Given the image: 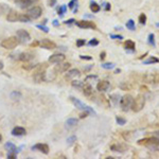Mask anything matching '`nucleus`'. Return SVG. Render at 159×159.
Here are the masks:
<instances>
[{"instance_id": "obj_1", "label": "nucleus", "mask_w": 159, "mask_h": 159, "mask_svg": "<svg viewBox=\"0 0 159 159\" xmlns=\"http://www.w3.org/2000/svg\"><path fill=\"white\" fill-rule=\"evenodd\" d=\"M47 64H41V65L36 66V70L34 71V74H33V80L36 82V83H41V82H45L47 78H46V69H47Z\"/></svg>"}, {"instance_id": "obj_2", "label": "nucleus", "mask_w": 159, "mask_h": 159, "mask_svg": "<svg viewBox=\"0 0 159 159\" xmlns=\"http://www.w3.org/2000/svg\"><path fill=\"white\" fill-rule=\"evenodd\" d=\"M139 145H144V147H147L151 150H159V139L156 137H151V138H144L140 139L138 141Z\"/></svg>"}, {"instance_id": "obj_3", "label": "nucleus", "mask_w": 159, "mask_h": 159, "mask_svg": "<svg viewBox=\"0 0 159 159\" xmlns=\"http://www.w3.org/2000/svg\"><path fill=\"white\" fill-rule=\"evenodd\" d=\"M144 104H145V100H144V97L142 94H138L136 97V99L133 100V103H131V109L135 113H138L144 107Z\"/></svg>"}, {"instance_id": "obj_4", "label": "nucleus", "mask_w": 159, "mask_h": 159, "mask_svg": "<svg viewBox=\"0 0 159 159\" xmlns=\"http://www.w3.org/2000/svg\"><path fill=\"white\" fill-rule=\"evenodd\" d=\"M18 44H19L18 38L12 36V37H9V38H5V39H3L0 45H1V47H2V48L8 49V50H12V49H14V48H16V47H17Z\"/></svg>"}, {"instance_id": "obj_5", "label": "nucleus", "mask_w": 159, "mask_h": 159, "mask_svg": "<svg viewBox=\"0 0 159 159\" xmlns=\"http://www.w3.org/2000/svg\"><path fill=\"white\" fill-rule=\"evenodd\" d=\"M70 101L73 103V105L76 106V108L81 109V110H84V111H87V113H89V114H92L94 115L96 114V111L94 110V109L91 108V107H89V106L85 105V104L83 103V102H81L80 100H78V99L73 98V97H70Z\"/></svg>"}, {"instance_id": "obj_6", "label": "nucleus", "mask_w": 159, "mask_h": 159, "mask_svg": "<svg viewBox=\"0 0 159 159\" xmlns=\"http://www.w3.org/2000/svg\"><path fill=\"white\" fill-rule=\"evenodd\" d=\"M133 97L129 96V94H125V96L122 97V99L120 100V106L124 111H127L131 108V103H133Z\"/></svg>"}, {"instance_id": "obj_7", "label": "nucleus", "mask_w": 159, "mask_h": 159, "mask_svg": "<svg viewBox=\"0 0 159 159\" xmlns=\"http://www.w3.org/2000/svg\"><path fill=\"white\" fill-rule=\"evenodd\" d=\"M41 13H43V10L41 7H33V8L29 9L27 14L31 19H37L41 16Z\"/></svg>"}, {"instance_id": "obj_8", "label": "nucleus", "mask_w": 159, "mask_h": 159, "mask_svg": "<svg viewBox=\"0 0 159 159\" xmlns=\"http://www.w3.org/2000/svg\"><path fill=\"white\" fill-rule=\"evenodd\" d=\"M16 37L18 38L19 43H23V44L28 43L31 39L30 34H29L28 31H25V30H18L17 33H16Z\"/></svg>"}, {"instance_id": "obj_9", "label": "nucleus", "mask_w": 159, "mask_h": 159, "mask_svg": "<svg viewBox=\"0 0 159 159\" xmlns=\"http://www.w3.org/2000/svg\"><path fill=\"white\" fill-rule=\"evenodd\" d=\"M143 81L150 84H157V83H159V74H156V73L144 74Z\"/></svg>"}, {"instance_id": "obj_10", "label": "nucleus", "mask_w": 159, "mask_h": 159, "mask_svg": "<svg viewBox=\"0 0 159 159\" xmlns=\"http://www.w3.org/2000/svg\"><path fill=\"white\" fill-rule=\"evenodd\" d=\"M66 56L62 53H55V54H53L49 57V62L52 64H60V63H63L65 61Z\"/></svg>"}, {"instance_id": "obj_11", "label": "nucleus", "mask_w": 159, "mask_h": 159, "mask_svg": "<svg viewBox=\"0 0 159 159\" xmlns=\"http://www.w3.org/2000/svg\"><path fill=\"white\" fill-rule=\"evenodd\" d=\"M76 23L78 28H82V29H96V25L94 23H91V21L80 20V21H76Z\"/></svg>"}, {"instance_id": "obj_12", "label": "nucleus", "mask_w": 159, "mask_h": 159, "mask_svg": "<svg viewBox=\"0 0 159 159\" xmlns=\"http://www.w3.org/2000/svg\"><path fill=\"white\" fill-rule=\"evenodd\" d=\"M39 45H41V48L48 49V50H52V49L56 48V44L49 41V39H43V41L39 43Z\"/></svg>"}, {"instance_id": "obj_13", "label": "nucleus", "mask_w": 159, "mask_h": 159, "mask_svg": "<svg viewBox=\"0 0 159 159\" xmlns=\"http://www.w3.org/2000/svg\"><path fill=\"white\" fill-rule=\"evenodd\" d=\"M110 150L114 152H118V153H124L127 150V147L123 143H115L110 145Z\"/></svg>"}, {"instance_id": "obj_14", "label": "nucleus", "mask_w": 159, "mask_h": 159, "mask_svg": "<svg viewBox=\"0 0 159 159\" xmlns=\"http://www.w3.org/2000/svg\"><path fill=\"white\" fill-rule=\"evenodd\" d=\"M78 120L76 119H74V118H69L67 121H66V123H65V127L68 131H72V129H74L76 126H78Z\"/></svg>"}, {"instance_id": "obj_15", "label": "nucleus", "mask_w": 159, "mask_h": 159, "mask_svg": "<svg viewBox=\"0 0 159 159\" xmlns=\"http://www.w3.org/2000/svg\"><path fill=\"white\" fill-rule=\"evenodd\" d=\"M19 16H20L19 13L11 10L8 15H7V19H8L10 23H15V21H19Z\"/></svg>"}, {"instance_id": "obj_16", "label": "nucleus", "mask_w": 159, "mask_h": 159, "mask_svg": "<svg viewBox=\"0 0 159 159\" xmlns=\"http://www.w3.org/2000/svg\"><path fill=\"white\" fill-rule=\"evenodd\" d=\"M32 150H36V151L41 152L43 154H48L49 153V147L45 143H37L34 147H32Z\"/></svg>"}, {"instance_id": "obj_17", "label": "nucleus", "mask_w": 159, "mask_h": 159, "mask_svg": "<svg viewBox=\"0 0 159 159\" xmlns=\"http://www.w3.org/2000/svg\"><path fill=\"white\" fill-rule=\"evenodd\" d=\"M70 64L69 63H64V64H61L60 63V65H57L54 68V72H65V71H67L69 68H70Z\"/></svg>"}, {"instance_id": "obj_18", "label": "nucleus", "mask_w": 159, "mask_h": 159, "mask_svg": "<svg viewBox=\"0 0 159 159\" xmlns=\"http://www.w3.org/2000/svg\"><path fill=\"white\" fill-rule=\"evenodd\" d=\"M109 86H110V84L108 81H100L97 85V89L99 91H106L109 88Z\"/></svg>"}, {"instance_id": "obj_19", "label": "nucleus", "mask_w": 159, "mask_h": 159, "mask_svg": "<svg viewBox=\"0 0 159 159\" xmlns=\"http://www.w3.org/2000/svg\"><path fill=\"white\" fill-rule=\"evenodd\" d=\"M19 60L23 62H30L32 61L33 58H34V55H33L32 53H29V52H25V53H20L19 54Z\"/></svg>"}, {"instance_id": "obj_20", "label": "nucleus", "mask_w": 159, "mask_h": 159, "mask_svg": "<svg viewBox=\"0 0 159 159\" xmlns=\"http://www.w3.org/2000/svg\"><path fill=\"white\" fill-rule=\"evenodd\" d=\"M13 1H15L21 9H25L28 8L29 5H31L33 3L32 0H13Z\"/></svg>"}, {"instance_id": "obj_21", "label": "nucleus", "mask_w": 159, "mask_h": 159, "mask_svg": "<svg viewBox=\"0 0 159 159\" xmlns=\"http://www.w3.org/2000/svg\"><path fill=\"white\" fill-rule=\"evenodd\" d=\"M4 147H5V150H8L9 153H13V154H17L18 153L16 145L14 143H12V142H8V143H5Z\"/></svg>"}, {"instance_id": "obj_22", "label": "nucleus", "mask_w": 159, "mask_h": 159, "mask_svg": "<svg viewBox=\"0 0 159 159\" xmlns=\"http://www.w3.org/2000/svg\"><path fill=\"white\" fill-rule=\"evenodd\" d=\"M25 134V129L23 127H20V126H17L12 131V135L13 136H23Z\"/></svg>"}, {"instance_id": "obj_23", "label": "nucleus", "mask_w": 159, "mask_h": 159, "mask_svg": "<svg viewBox=\"0 0 159 159\" xmlns=\"http://www.w3.org/2000/svg\"><path fill=\"white\" fill-rule=\"evenodd\" d=\"M81 76L80 73V71L78 69H71V70L68 71V73L66 74V78H78V76Z\"/></svg>"}, {"instance_id": "obj_24", "label": "nucleus", "mask_w": 159, "mask_h": 159, "mask_svg": "<svg viewBox=\"0 0 159 159\" xmlns=\"http://www.w3.org/2000/svg\"><path fill=\"white\" fill-rule=\"evenodd\" d=\"M11 11V9L9 8V5L4 4V3H1L0 4V15H8L9 12Z\"/></svg>"}, {"instance_id": "obj_25", "label": "nucleus", "mask_w": 159, "mask_h": 159, "mask_svg": "<svg viewBox=\"0 0 159 159\" xmlns=\"http://www.w3.org/2000/svg\"><path fill=\"white\" fill-rule=\"evenodd\" d=\"M83 94H85L86 97H90L91 94H92V87L90 85H84L83 86Z\"/></svg>"}, {"instance_id": "obj_26", "label": "nucleus", "mask_w": 159, "mask_h": 159, "mask_svg": "<svg viewBox=\"0 0 159 159\" xmlns=\"http://www.w3.org/2000/svg\"><path fill=\"white\" fill-rule=\"evenodd\" d=\"M124 47H125V49L126 50H134L135 49V43L133 41H126L125 43H124Z\"/></svg>"}, {"instance_id": "obj_27", "label": "nucleus", "mask_w": 159, "mask_h": 159, "mask_svg": "<svg viewBox=\"0 0 159 159\" xmlns=\"http://www.w3.org/2000/svg\"><path fill=\"white\" fill-rule=\"evenodd\" d=\"M155 63H159V58H157L156 56H151L149 60H147V61L143 62L144 65H149V64H155Z\"/></svg>"}, {"instance_id": "obj_28", "label": "nucleus", "mask_w": 159, "mask_h": 159, "mask_svg": "<svg viewBox=\"0 0 159 159\" xmlns=\"http://www.w3.org/2000/svg\"><path fill=\"white\" fill-rule=\"evenodd\" d=\"M90 10L92 11L94 13H98L99 11L101 10V8H100V5H99L98 3L92 1V2L90 3Z\"/></svg>"}, {"instance_id": "obj_29", "label": "nucleus", "mask_w": 159, "mask_h": 159, "mask_svg": "<svg viewBox=\"0 0 159 159\" xmlns=\"http://www.w3.org/2000/svg\"><path fill=\"white\" fill-rule=\"evenodd\" d=\"M126 28L131 31H135L136 30V27H135V23L133 19H129V21L126 23Z\"/></svg>"}, {"instance_id": "obj_30", "label": "nucleus", "mask_w": 159, "mask_h": 159, "mask_svg": "<svg viewBox=\"0 0 159 159\" xmlns=\"http://www.w3.org/2000/svg\"><path fill=\"white\" fill-rule=\"evenodd\" d=\"M31 20V18L28 16V14H20L19 16V21H23V23H29Z\"/></svg>"}, {"instance_id": "obj_31", "label": "nucleus", "mask_w": 159, "mask_h": 159, "mask_svg": "<svg viewBox=\"0 0 159 159\" xmlns=\"http://www.w3.org/2000/svg\"><path fill=\"white\" fill-rule=\"evenodd\" d=\"M66 11H67V7H66L65 4L61 5V7H60V9H58V11H57L58 15H60V16H64V14L66 13Z\"/></svg>"}, {"instance_id": "obj_32", "label": "nucleus", "mask_w": 159, "mask_h": 159, "mask_svg": "<svg viewBox=\"0 0 159 159\" xmlns=\"http://www.w3.org/2000/svg\"><path fill=\"white\" fill-rule=\"evenodd\" d=\"M102 68H104V69H107V70H110V69H113L115 67V64H113V63H104V64H102Z\"/></svg>"}, {"instance_id": "obj_33", "label": "nucleus", "mask_w": 159, "mask_h": 159, "mask_svg": "<svg viewBox=\"0 0 159 159\" xmlns=\"http://www.w3.org/2000/svg\"><path fill=\"white\" fill-rule=\"evenodd\" d=\"M71 84H72L73 87H76V88H83L84 86L83 82H80V81H73Z\"/></svg>"}, {"instance_id": "obj_34", "label": "nucleus", "mask_w": 159, "mask_h": 159, "mask_svg": "<svg viewBox=\"0 0 159 159\" xmlns=\"http://www.w3.org/2000/svg\"><path fill=\"white\" fill-rule=\"evenodd\" d=\"M21 97L20 92H17V91H14V92H12V94H11V98L13 99V100H19Z\"/></svg>"}, {"instance_id": "obj_35", "label": "nucleus", "mask_w": 159, "mask_h": 159, "mask_svg": "<svg viewBox=\"0 0 159 159\" xmlns=\"http://www.w3.org/2000/svg\"><path fill=\"white\" fill-rule=\"evenodd\" d=\"M116 121L119 125H124V124L126 123V120L124 118H121V117H116Z\"/></svg>"}, {"instance_id": "obj_36", "label": "nucleus", "mask_w": 159, "mask_h": 159, "mask_svg": "<svg viewBox=\"0 0 159 159\" xmlns=\"http://www.w3.org/2000/svg\"><path fill=\"white\" fill-rule=\"evenodd\" d=\"M149 44L152 46H156V43H155V36L154 34H150L149 35Z\"/></svg>"}, {"instance_id": "obj_37", "label": "nucleus", "mask_w": 159, "mask_h": 159, "mask_svg": "<svg viewBox=\"0 0 159 159\" xmlns=\"http://www.w3.org/2000/svg\"><path fill=\"white\" fill-rule=\"evenodd\" d=\"M139 23H141V25H144V23H147V16H145V14H140V16H139Z\"/></svg>"}, {"instance_id": "obj_38", "label": "nucleus", "mask_w": 159, "mask_h": 159, "mask_svg": "<svg viewBox=\"0 0 159 159\" xmlns=\"http://www.w3.org/2000/svg\"><path fill=\"white\" fill-rule=\"evenodd\" d=\"M76 141V136H71V137H69V138L67 139V143H68V145L73 144Z\"/></svg>"}, {"instance_id": "obj_39", "label": "nucleus", "mask_w": 159, "mask_h": 159, "mask_svg": "<svg viewBox=\"0 0 159 159\" xmlns=\"http://www.w3.org/2000/svg\"><path fill=\"white\" fill-rule=\"evenodd\" d=\"M36 27H37L39 30L44 31L45 33H48L49 32V28H48V27H46V25H37Z\"/></svg>"}, {"instance_id": "obj_40", "label": "nucleus", "mask_w": 159, "mask_h": 159, "mask_svg": "<svg viewBox=\"0 0 159 159\" xmlns=\"http://www.w3.org/2000/svg\"><path fill=\"white\" fill-rule=\"evenodd\" d=\"M89 46H91V47H94V46H98L99 45V41L97 39V38H92L90 41L88 43Z\"/></svg>"}, {"instance_id": "obj_41", "label": "nucleus", "mask_w": 159, "mask_h": 159, "mask_svg": "<svg viewBox=\"0 0 159 159\" xmlns=\"http://www.w3.org/2000/svg\"><path fill=\"white\" fill-rule=\"evenodd\" d=\"M85 44H86L85 39H78V41H76V46H78V47H82V46H84Z\"/></svg>"}, {"instance_id": "obj_42", "label": "nucleus", "mask_w": 159, "mask_h": 159, "mask_svg": "<svg viewBox=\"0 0 159 159\" xmlns=\"http://www.w3.org/2000/svg\"><path fill=\"white\" fill-rule=\"evenodd\" d=\"M76 2H78V0H71L70 2H69L68 7H69L70 9H73V8H74V5H78V4H76Z\"/></svg>"}, {"instance_id": "obj_43", "label": "nucleus", "mask_w": 159, "mask_h": 159, "mask_svg": "<svg viewBox=\"0 0 159 159\" xmlns=\"http://www.w3.org/2000/svg\"><path fill=\"white\" fill-rule=\"evenodd\" d=\"M110 38H113V39H123V36H122V35H115V34H110Z\"/></svg>"}, {"instance_id": "obj_44", "label": "nucleus", "mask_w": 159, "mask_h": 159, "mask_svg": "<svg viewBox=\"0 0 159 159\" xmlns=\"http://www.w3.org/2000/svg\"><path fill=\"white\" fill-rule=\"evenodd\" d=\"M97 78H98V76H88L87 78H85V81L86 82H89L90 80H97Z\"/></svg>"}, {"instance_id": "obj_45", "label": "nucleus", "mask_w": 159, "mask_h": 159, "mask_svg": "<svg viewBox=\"0 0 159 159\" xmlns=\"http://www.w3.org/2000/svg\"><path fill=\"white\" fill-rule=\"evenodd\" d=\"M73 23H76V20H74L73 18H71V19H68V20H66V21H65L66 25H72Z\"/></svg>"}, {"instance_id": "obj_46", "label": "nucleus", "mask_w": 159, "mask_h": 159, "mask_svg": "<svg viewBox=\"0 0 159 159\" xmlns=\"http://www.w3.org/2000/svg\"><path fill=\"white\" fill-rule=\"evenodd\" d=\"M16 155H17V154H13V153H8V158H10V159H15V158H16Z\"/></svg>"}, {"instance_id": "obj_47", "label": "nucleus", "mask_w": 159, "mask_h": 159, "mask_svg": "<svg viewBox=\"0 0 159 159\" xmlns=\"http://www.w3.org/2000/svg\"><path fill=\"white\" fill-rule=\"evenodd\" d=\"M80 57L82 60H87V61H90L91 60V56H88V55H80Z\"/></svg>"}, {"instance_id": "obj_48", "label": "nucleus", "mask_w": 159, "mask_h": 159, "mask_svg": "<svg viewBox=\"0 0 159 159\" xmlns=\"http://www.w3.org/2000/svg\"><path fill=\"white\" fill-rule=\"evenodd\" d=\"M88 115H89V113H87V111H85V113H82V114L80 115V118H81V119L86 118V117L88 116Z\"/></svg>"}, {"instance_id": "obj_49", "label": "nucleus", "mask_w": 159, "mask_h": 159, "mask_svg": "<svg viewBox=\"0 0 159 159\" xmlns=\"http://www.w3.org/2000/svg\"><path fill=\"white\" fill-rule=\"evenodd\" d=\"M104 9H105L106 11H109L110 10V4H109V3H105V4H104Z\"/></svg>"}, {"instance_id": "obj_50", "label": "nucleus", "mask_w": 159, "mask_h": 159, "mask_svg": "<svg viewBox=\"0 0 159 159\" xmlns=\"http://www.w3.org/2000/svg\"><path fill=\"white\" fill-rule=\"evenodd\" d=\"M105 55H106V53L104 52H101V54H100V58H101V60H104V58H105Z\"/></svg>"}, {"instance_id": "obj_51", "label": "nucleus", "mask_w": 159, "mask_h": 159, "mask_svg": "<svg viewBox=\"0 0 159 159\" xmlns=\"http://www.w3.org/2000/svg\"><path fill=\"white\" fill-rule=\"evenodd\" d=\"M154 137H156V138L159 139V131H155V133H154Z\"/></svg>"}, {"instance_id": "obj_52", "label": "nucleus", "mask_w": 159, "mask_h": 159, "mask_svg": "<svg viewBox=\"0 0 159 159\" xmlns=\"http://www.w3.org/2000/svg\"><path fill=\"white\" fill-rule=\"evenodd\" d=\"M38 44H39V43H37V41H34V43L31 44V47H35V46H37Z\"/></svg>"}, {"instance_id": "obj_53", "label": "nucleus", "mask_w": 159, "mask_h": 159, "mask_svg": "<svg viewBox=\"0 0 159 159\" xmlns=\"http://www.w3.org/2000/svg\"><path fill=\"white\" fill-rule=\"evenodd\" d=\"M53 25L57 27V25H58V21H57V20H53Z\"/></svg>"}, {"instance_id": "obj_54", "label": "nucleus", "mask_w": 159, "mask_h": 159, "mask_svg": "<svg viewBox=\"0 0 159 159\" xmlns=\"http://www.w3.org/2000/svg\"><path fill=\"white\" fill-rule=\"evenodd\" d=\"M120 69H116V71H115V73H120Z\"/></svg>"}, {"instance_id": "obj_55", "label": "nucleus", "mask_w": 159, "mask_h": 159, "mask_svg": "<svg viewBox=\"0 0 159 159\" xmlns=\"http://www.w3.org/2000/svg\"><path fill=\"white\" fill-rule=\"evenodd\" d=\"M2 68H3V64L1 63V62H0V70H1Z\"/></svg>"}, {"instance_id": "obj_56", "label": "nucleus", "mask_w": 159, "mask_h": 159, "mask_svg": "<svg viewBox=\"0 0 159 159\" xmlns=\"http://www.w3.org/2000/svg\"><path fill=\"white\" fill-rule=\"evenodd\" d=\"M141 89H142V90H143V89H144V90H147V87H144V86H141Z\"/></svg>"}, {"instance_id": "obj_57", "label": "nucleus", "mask_w": 159, "mask_h": 159, "mask_svg": "<svg viewBox=\"0 0 159 159\" xmlns=\"http://www.w3.org/2000/svg\"><path fill=\"white\" fill-rule=\"evenodd\" d=\"M1 139H2V136H1V135H0V141H1Z\"/></svg>"}, {"instance_id": "obj_58", "label": "nucleus", "mask_w": 159, "mask_h": 159, "mask_svg": "<svg viewBox=\"0 0 159 159\" xmlns=\"http://www.w3.org/2000/svg\"><path fill=\"white\" fill-rule=\"evenodd\" d=\"M157 126H159V123H157Z\"/></svg>"}]
</instances>
